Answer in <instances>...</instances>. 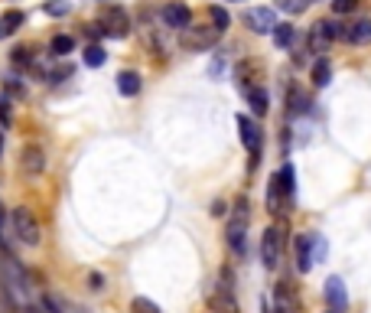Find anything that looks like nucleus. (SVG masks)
Instances as JSON below:
<instances>
[{
    "mask_svg": "<svg viewBox=\"0 0 371 313\" xmlns=\"http://www.w3.org/2000/svg\"><path fill=\"white\" fill-rule=\"evenodd\" d=\"M10 228H13V235H17V242L26 245V248H40V245H43V228H40L30 205H17V209H13Z\"/></svg>",
    "mask_w": 371,
    "mask_h": 313,
    "instance_id": "1",
    "label": "nucleus"
},
{
    "mask_svg": "<svg viewBox=\"0 0 371 313\" xmlns=\"http://www.w3.org/2000/svg\"><path fill=\"white\" fill-rule=\"evenodd\" d=\"M244 232H248V199H238L232 219H228V228H225V242H228L234 258H244V255H248V235H244Z\"/></svg>",
    "mask_w": 371,
    "mask_h": 313,
    "instance_id": "2",
    "label": "nucleus"
},
{
    "mask_svg": "<svg viewBox=\"0 0 371 313\" xmlns=\"http://www.w3.org/2000/svg\"><path fill=\"white\" fill-rule=\"evenodd\" d=\"M284 238H286V222H274V226L264 228V235H261V261H264L267 271H274L284 258Z\"/></svg>",
    "mask_w": 371,
    "mask_h": 313,
    "instance_id": "3",
    "label": "nucleus"
},
{
    "mask_svg": "<svg viewBox=\"0 0 371 313\" xmlns=\"http://www.w3.org/2000/svg\"><path fill=\"white\" fill-rule=\"evenodd\" d=\"M218 36H222V33L215 30V26H196V23H189V26L180 33V46L186 53H205V49H212V46L218 43Z\"/></svg>",
    "mask_w": 371,
    "mask_h": 313,
    "instance_id": "4",
    "label": "nucleus"
},
{
    "mask_svg": "<svg viewBox=\"0 0 371 313\" xmlns=\"http://www.w3.org/2000/svg\"><path fill=\"white\" fill-rule=\"evenodd\" d=\"M339 30L342 26L336 20H316L313 26H309V33H307V53L322 56L332 40H339Z\"/></svg>",
    "mask_w": 371,
    "mask_h": 313,
    "instance_id": "5",
    "label": "nucleus"
},
{
    "mask_svg": "<svg viewBox=\"0 0 371 313\" xmlns=\"http://www.w3.org/2000/svg\"><path fill=\"white\" fill-rule=\"evenodd\" d=\"M98 26H101V36H111V40H124L130 33V17L124 7H105L101 10V20H98Z\"/></svg>",
    "mask_w": 371,
    "mask_h": 313,
    "instance_id": "6",
    "label": "nucleus"
},
{
    "mask_svg": "<svg viewBox=\"0 0 371 313\" xmlns=\"http://www.w3.org/2000/svg\"><path fill=\"white\" fill-rule=\"evenodd\" d=\"M238 134H241V144L248 147V153H251V167H257L261 151H264V134H261V128H257L248 115H238Z\"/></svg>",
    "mask_w": 371,
    "mask_h": 313,
    "instance_id": "7",
    "label": "nucleus"
},
{
    "mask_svg": "<svg viewBox=\"0 0 371 313\" xmlns=\"http://www.w3.org/2000/svg\"><path fill=\"white\" fill-rule=\"evenodd\" d=\"M244 26L251 33H274V26H277V13L270 10V7H248L244 10Z\"/></svg>",
    "mask_w": 371,
    "mask_h": 313,
    "instance_id": "8",
    "label": "nucleus"
},
{
    "mask_svg": "<svg viewBox=\"0 0 371 313\" xmlns=\"http://www.w3.org/2000/svg\"><path fill=\"white\" fill-rule=\"evenodd\" d=\"M159 17H163V23H166L170 30H180V33L192 23V10L182 3V0H170V3L159 10Z\"/></svg>",
    "mask_w": 371,
    "mask_h": 313,
    "instance_id": "9",
    "label": "nucleus"
},
{
    "mask_svg": "<svg viewBox=\"0 0 371 313\" xmlns=\"http://www.w3.org/2000/svg\"><path fill=\"white\" fill-rule=\"evenodd\" d=\"M209 310L212 313H241L238 301H234V294L228 284H218L212 294H209Z\"/></svg>",
    "mask_w": 371,
    "mask_h": 313,
    "instance_id": "10",
    "label": "nucleus"
},
{
    "mask_svg": "<svg viewBox=\"0 0 371 313\" xmlns=\"http://www.w3.org/2000/svg\"><path fill=\"white\" fill-rule=\"evenodd\" d=\"M234 78H238V88H241L244 95H248L251 88H261L257 85V78H261V62H254V59L241 62L238 69H234Z\"/></svg>",
    "mask_w": 371,
    "mask_h": 313,
    "instance_id": "11",
    "label": "nucleus"
},
{
    "mask_svg": "<svg viewBox=\"0 0 371 313\" xmlns=\"http://www.w3.org/2000/svg\"><path fill=\"white\" fill-rule=\"evenodd\" d=\"M339 40H345V43H359V46L371 43V20L365 17V20H355V23H349V26H342Z\"/></svg>",
    "mask_w": 371,
    "mask_h": 313,
    "instance_id": "12",
    "label": "nucleus"
},
{
    "mask_svg": "<svg viewBox=\"0 0 371 313\" xmlns=\"http://www.w3.org/2000/svg\"><path fill=\"white\" fill-rule=\"evenodd\" d=\"M326 301H329V307L336 313H342L345 307H349V294H345V284H342V278H329L326 281Z\"/></svg>",
    "mask_w": 371,
    "mask_h": 313,
    "instance_id": "13",
    "label": "nucleus"
},
{
    "mask_svg": "<svg viewBox=\"0 0 371 313\" xmlns=\"http://www.w3.org/2000/svg\"><path fill=\"white\" fill-rule=\"evenodd\" d=\"M20 167L23 173H43L46 170V157H43V147H36V144H30V147H23V157H20Z\"/></svg>",
    "mask_w": 371,
    "mask_h": 313,
    "instance_id": "14",
    "label": "nucleus"
},
{
    "mask_svg": "<svg viewBox=\"0 0 371 313\" xmlns=\"http://www.w3.org/2000/svg\"><path fill=\"white\" fill-rule=\"evenodd\" d=\"M274 180H277V186H280V193L286 196V203H290L293 193H297V170H293V163H284Z\"/></svg>",
    "mask_w": 371,
    "mask_h": 313,
    "instance_id": "15",
    "label": "nucleus"
},
{
    "mask_svg": "<svg viewBox=\"0 0 371 313\" xmlns=\"http://www.w3.org/2000/svg\"><path fill=\"white\" fill-rule=\"evenodd\" d=\"M274 303H277V313H297V297L290 294L286 284H277L274 287Z\"/></svg>",
    "mask_w": 371,
    "mask_h": 313,
    "instance_id": "16",
    "label": "nucleus"
},
{
    "mask_svg": "<svg viewBox=\"0 0 371 313\" xmlns=\"http://www.w3.org/2000/svg\"><path fill=\"white\" fill-rule=\"evenodd\" d=\"M140 85H144V82H140L137 72H121V76H117V92L124 98L140 95Z\"/></svg>",
    "mask_w": 371,
    "mask_h": 313,
    "instance_id": "17",
    "label": "nucleus"
},
{
    "mask_svg": "<svg viewBox=\"0 0 371 313\" xmlns=\"http://www.w3.org/2000/svg\"><path fill=\"white\" fill-rule=\"evenodd\" d=\"M309 238H313V235H300V238H297V264H300V271H303V274L313 268V251H309Z\"/></svg>",
    "mask_w": 371,
    "mask_h": 313,
    "instance_id": "18",
    "label": "nucleus"
},
{
    "mask_svg": "<svg viewBox=\"0 0 371 313\" xmlns=\"http://www.w3.org/2000/svg\"><path fill=\"white\" fill-rule=\"evenodd\" d=\"M49 53L53 56H69V53H75V40L72 36H65V33H59V36H53V43H49Z\"/></svg>",
    "mask_w": 371,
    "mask_h": 313,
    "instance_id": "19",
    "label": "nucleus"
},
{
    "mask_svg": "<svg viewBox=\"0 0 371 313\" xmlns=\"http://www.w3.org/2000/svg\"><path fill=\"white\" fill-rule=\"evenodd\" d=\"M293 36H297V30H293L290 23H277L274 26V43L280 46V49H290V46H293Z\"/></svg>",
    "mask_w": 371,
    "mask_h": 313,
    "instance_id": "20",
    "label": "nucleus"
},
{
    "mask_svg": "<svg viewBox=\"0 0 371 313\" xmlns=\"http://www.w3.org/2000/svg\"><path fill=\"white\" fill-rule=\"evenodd\" d=\"M329 76H332V65H329V59H319V62L313 65V85L326 88L329 85Z\"/></svg>",
    "mask_w": 371,
    "mask_h": 313,
    "instance_id": "21",
    "label": "nucleus"
},
{
    "mask_svg": "<svg viewBox=\"0 0 371 313\" xmlns=\"http://www.w3.org/2000/svg\"><path fill=\"white\" fill-rule=\"evenodd\" d=\"M248 105H251V111L261 118V115L267 111V92L264 88H251V92H248Z\"/></svg>",
    "mask_w": 371,
    "mask_h": 313,
    "instance_id": "22",
    "label": "nucleus"
},
{
    "mask_svg": "<svg viewBox=\"0 0 371 313\" xmlns=\"http://www.w3.org/2000/svg\"><path fill=\"white\" fill-rule=\"evenodd\" d=\"M105 62H107V53H105V49H101L98 43L88 46V49H85V65H88V69H101Z\"/></svg>",
    "mask_w": 371,
    "mask_h": 313,
    "instance_id": "23",
    "label": "nucleus"
},
{
    "mask_svg": "<svg viewBox=\"0 0 371 313\" xmlns=\"http://www.w3.org/2000/svg\"><path fill=\"white\" fill-rule=\"evenodd\" d=\"M40 313H69L55 294H40Z\"/></svg>",
    "mask_w": 371,
    "mask_h": 313,
    "instance_id": "24",
    "label": "nucleus"
},
{
    "mask_svg": "<svg viewBox=\"0 0 371 313\" xmlns=\"http://www.w3.org/2000/svg\"><path fill=\"white\" fill-rule=\"evenodd\" d=\"M23 23H26V17H23L20 10H7L3 17H0V26H3V36L7 33H13V30H20Z\"/></svg>",
    "mask_w": 371,
    "mask_h": 313,
    "instance_id": "25",
    "label": "nucleus"
},
{
    "mask_svg": "<svg viewBox=\"0 0 371 313\" xmlns=\"http://www.w3.org/2000/svg\"><path fill=\"white\" fill-rule=\"evenodd\" d=\"M209 17H212V26L218 33H225V30H228V23H232L228 10H225V7H218V3H212V7H209Z\"/></svg>",
    "mask_w": 371,
    "mask_h": 313,
    "instance_id": "26",
    "label": "nucleus"
},
{
    "mask_svg": "<svg viewBox=\"0 0 371 313\" xmlns=\"http://www.w3.org/2000/svg\"><path fill=\"white\" fill-rule=\"evenodd\" d=\"M286 101H290V115H293V111H300V115H303V111L309 108V98L303 95V92H297V88H290Z\"/></svg>",
    "mask_w": 371,
    "mask_h": 313,
    "instance_id": "27",
    "label": "nucleus"
},
{
    "mask_svg": "<svg viewBox=\"0 0 371 313\" xmlns=\"http://www.w3.org/2000/svg\"><path fill=\"white\" fill-rule=\"evenodd\" d=\"M10 62L20 65V69H30V65H33L30 49H26V46H17V49H10Z\"/></svg>",
    "mask_w": 371,
    "mask_h": 313,
    "instance_id": "28",
    "label": "nucleus"
},
{
    "mask_svg": "<svg viewBox=\"0 0 371 313\" xmlns=\"http://www.w3.org/2000/svg\"><path fill=\"white\" fill-rule=\"evenodd\" d=\"M130 313H159V307L150 297H134L130 301Z\"/></svg>",
    "mask_w": 371,
    "mask_h": 313,
    "instance_id": "29",
    "label": "nucleus"
},
{
    "mask_svg": "<svg viewBox=\"0 0 371 313\" xmlns=\"http://www.w3.org/2000/svg\"><path fill=\"white\" fill-rule=\"evenodd\" d=\"M13 124V111H10V98L0 95V128H10Z\"/></svg>",
    "mask_w": 371,
    "mask_h": 313,
    "instance_id": "30",
    "label": "nucleus"
},
{
    "mask_svg": "<svg viewBox=\"0 0 371 313\" xmlns=\"http://www.w3.org/2000/svg\"><path fill=\"white\" fill-rule=\"evenodd\" d=\"M309 3H313V0H284L280 7H284L286 13H303V10L309 7Z\"/></svg>",
    "mask_w": 371,
    "mask_h": 313,
    "instance_id": "31",
    "label": "nucleus"
},
{
    "mask_svg": "<svg viewBox=\"0 0 371 313\" xmlns=\"http://www.w3.org/2000/svg\"><path fill=\"white\" fill-rule=\"evenodd\" d=\"M359 7V0H332V10L336 13H352Z\"/></svg>",
    "mask_w": 371,
    "mask_h": 313,
    "instance_id": "32",
    "label": "nucleus"
},
{
    "mask_svg": "<svg viewBox=\"0 0 371 313\" xmlns=\"http://www.w3.org/2000/svg\"><path fill=\"white\" fill-rule=\"evenodd\" d=\"M88 287H92V291H105V274L92 271V274H88Z\"/></svg>",
    "mask_w": 371,
    "mask_h": 313,
    "instance_id": "33",
    "label": "nucleus"
},
{
    "mask_svg": "<svg viewBox=\"0 0 371 313\" xmlns=\"http://www.w3.org/2000/svg\"><path fill=\"white\" fill-rule=\"evenodd\" d=\"M46 13H49V17H65V13H69V3H46Z\"/></svg>",
    "mask_w": 371,
    "mask_h": 313,
    "instance_id": "34",
    "label": "nucleus"
},
{
    "mask_svg": "<svg viewBox=\"0 0 371 313\" xmlns=\"http://www.w3.org/2000/svg\"><path fill=\"white\" fill-rule=\"evenodd\" d=\"M3 232H7V222H3V209H0V245L7 248V235Z\"/></svg>",
    "mask_w": 371,
    "mask_h": 313,
    "instance_id": "35",
    "label": "nucleus"
},
{
    "mask_svg": "<svg viewBox=\"0 0 371 313\" xmlns=\"http://www.w3.org/2000/svg\"><path fill=\"white\" fill-rule=\"evenodd\" d=\"M293 62H297V65L307 62V49H293Z\"/></svg>",
    "mask_w": 371,
    "mask_h": 313,
    "instance_id": "36",
    "label": "nucleus"
},
{
    "mask_svg": "<svg viewBox=\"0 0 371 313\" xmlns=\"http://www.w3.org/2000/svg\"><path fill=\"white\" fill-rule=\"evenodd\" d=\"M225 212H228V209H225V203H215L212 205V216H225Z\"/></svg>",
    "mask_w": 371,
    "mask_h": 313,
    "instance_id": "37",
    "label": "nucleus"
},
{
    "mask_svg": "<svg viewBox=\"0 0 371 313\" xmlns=\"http://www.w3.org/2000/svg\"><path fill=\"white\" fill-rule=\"evenodd\" d=\"M23 313H40V307H30V303H23Z\"/></svg>",
    "mask_w": 371,
    "mask_h": 313,
    "instance_id": "38",
    "label": "nucleus"
},
{
    "mask_svg": "<svg viewBox=\"0 0 371 313\" xmlns=\"http://www.w3.org/2000/svg\"><path fill=\"white\" fill-rule=\"evenodd\" d=\"M0 153H3V141H0Z\"/></svg>",
    "mask_w": 371,
    "mask_h": 313,
    "instance_id": "39",
    "label": "nucleus"
},
{
    "mask_svg": "<svg viewBox=\"0 0 371 313\" xmlns=\"http://www.w3.org/2000/svg\"><path fill=\"white\" fill-rule=\"evenodd\" d=\"M0 36H3V26H0Z\"/></svg>",
    "mask_w": 371,
    "mask_h": 313,
    "instance_id": "40",
    "label": "nucleus"
},
{
    "mask_svg": "<svg viewBox=\"0 0 371 313\" xmlns=\"http://www.w3.org/2000/svg\"><path fill=\"white\" fill-rule=\"evenodd\" d=\"M329 313H336V310H329Z\"/></svg>",
    "mask_w": 371,
    "mask_h": 313,
    "instance_id": "41",
    "label": "nucleus"
}]
</instances>
